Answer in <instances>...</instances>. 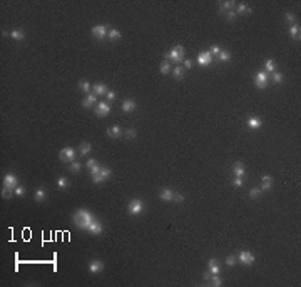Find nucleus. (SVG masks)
<instances>
[{
    "label": "nucleus",
    "mask_w": 301,
    "mask_h": 287,
    "mask_svg": "<svg viewBox=\"0 0 301 287\" xmlns=\"http://www.w3.org/2000/svg\"><path fill=\"white\" fill-rule=\"evenodd\" d=\"M107 134L110 137H119L120 134H122V129H120L119 125H114V127H110V129L107 130Z\"/></svg>",
    "instance_id": "22"
},
{
    "label": "nucleus",
    "mask_w": 301,
    "mask_h": 287,
    "mask_svg": "<svg viewBox=\"0 0 301 287\" xmlns=\"http://www.w3.org/2000/svg\"><path fill=\"white\" fill-rule=\"evenodd\" d=\"M14 194L17 195V197H22V195L25 194V189H24V187H20V185H17V187L14 189Z\"/></svg>",
    "instance_id": "38"
},
{
    "label": "nucleus",
    "mask_w": 301,
    "mask_h": 287,
    "mask_svg": "<svg viewBox=\"0 0 301 287\" xmlns=\"http://www.w3.org/2000/svg\"><path fill=\"white\" fill-rule=\"evenodd\" d=\"M125 137H127V139H134V137H136V130L134 129H127V130H125Z\"/></svg>",
    "instance_id": "41"
},
{
    "label": "nucleus",
    "mask_w": 301,
    "mask_h": 287,
    "mask_svg": "<svg viewBox=\"0 0 301 287\" xmlns=\"http://www.w3.org/2000/svg\"><path fill=\"white\" fill-rule=\"evenodd\" d=\"M79 87H81L82 90H84V92H91V84H89L87 80H81V82H79Z\"/></svg>",
    "instance_id": "32"
},
{
    "label": "nucleus",
    "mask_w": 301,
    "mask_h": 287,
    "mask_svg": "<svg viewBox=\"0 0 301 287\" xmlns=\"http://www.w3.org/2000/svg\"><path fill=\"white\" fill-rule=\"evenodd\" d=\"M249 12H251V8L248 7L246 3H239L237 5V10H236V15L237 14H249Z\"/></svg>",
    "instance_id": "29"
},
{
    "label": "nucleus",
    "mask_w": 301,
    "mask_h": 287,
    "mask_svg": "<svg viewBox=\"0 0 301 287\" xmlns=\"http://www.w3.org/2000/svg\"><path fill=\"white\" fill-rule=\"evenodd\" d=\"M226 264H228V265H234V264H236V257H234V256H229L228 259H226Z\"/></svg>",
    "instance_id": "43"
},
{
    "label": "nucleus",
    "mask_w": 301,
    "mask_h": 287,
    "mask_svg": "<svg viewBox=\"0 0 301 287\" xmlns=\"http://www.w3.org/2000/svg\"><path fill=\"white\" fill-rule=\"evenodd\" d=\"M109 112H110V105H109L107 102H99V104H97L96 114H97L99 117H105Z\"/></svg>",
    "instance_id": "9"
},
{
    "label": "nucleus",
    "mask_w": 301,
    "mask_h": 287,
    "mask_svg": "<svg viewBox=\"0 0 301 287\" xmlns=\"http://www.w3.org/2000/svg\"><path fill=\"white\" fill-rule=\"evenodd\" d=\"M211 62H213V54H211L209 50H204V52H201V54L198 55V63L199 65L206 67V65H209Z\"/></svg>",
    "instance_id": "7"
},
{
    "label": "nucleus",
    "mask_w": 301,
    "mask_h": 287,
    "mask_svg": "<svg viewBox=\"0 0 301 287\" xmlns=\"http://www.w3.org/2000/svg\"><path fill=\"white\" fill-rule=\"evenodd\" d=\"M208 267H209L208 270H209L211 274H219V272H221L219 262H218L216 259H211V260H209V262H208Z\"/></svg>",
    "instance_id": "13"
},
{
    "label": "nucleus",
    "mask_w": 301,
    "mask_h": 287,
    "mask_svg": "<svg viewBox=\"0 0 301 287\" xmlns=\"http://www.w3.org/2000/svg\"><path fill=\"white\" fill-rule=\"evenodd\" d=\"M281 80H283V75H281V73H279V72H274V73H273V82L279 84Z\"/></svg>",
    "instance_id": "40"
},
{
    "label": "nucleus",
    "mask_w": 301,
    "mask_h": 287,
    "mask_svg": "<svg viewBox=\"0 0 301 287\" xmlns=\"http://www.w3.org/2000/svg\"><path fill=\"white\" fill-rule=\"evenodd\" d=\"M94 92L97 95H104V94H107V87H105L104 84H96V85H94Z\"/></svg>",
    "instance_id": "25"
},
{
    "label": "nucleus",
    "mask_w": 301,
    "mask_h": 287,
    "mask_svg": "<svg viewBox=\"0 0 301 287\" xmlns=\"http://www.w3.org/2000/svg\"><path fill=\"white\" fill-rule=\"evenodd\" d=\"M233 184H234V187H241L242 185V177H236Z\"/></svg>",
    "instance_id": "46"
},
{
    "label": "nucleus",
    "mask_w": 301,
    "mask_h": 287,
    "mask_svg": "<svg viewBox=\"0 0 301 287\" xmlns=\"http://www.w3.org/2000/svg\"><path fill=\"white\" fill-rule=\"evenodd\" d=\"M226 19H228V20H234V19H236V12H233V10H229V12L226 14Z\"/></svg>",
    "instance_id": "44"
},
{
    "label": "nucleus",
    "mask_w": 301,
    "mask_h": 287,
    "mask_svg": "<svg viewBox=\"0 0 301 287\" xmlns=\"http://www.w3.org/2000/svg\"><path fill=\"white\" fill-rule=\"evenodd\" d=\"M107 27L105 25H96V27L92 29V35H96L97 39H104V37H107Z\"/></svg>",
    "instance_id": "10"
},
{
    "label": "nucleus",
    "mask_w": 301,
    "mask_h": 287,
    "mask_svg": "<svg viewBox=\"0 0 301 287\" xmlns=\"http://www.w3.org/2000/svg\"><path fill=\"white\" fill-rule=\"evenodd\" d=\"M211 54H216V55H219V52H221V49H219V47L218 45H213V47H211Z\"/></svg>",
    "instance_id": "45"
},
{
    "label": "nucleus",
    "mask_w": 301,
    "mask_h": 287,
    "mask_svg": "<svg viewBox=\"0 0 301 287\" xmlns=\"http://www.w3.org/2000/svg\"><path fill=\"white\" fill-rule=\"evenodd\" d=\"M265 67H266V72H274V68H276V62L273 60V58H268L265 62Z\"/></svg>",
    "instance_id": "26"
},
{
    "label": "nucleus",
    "mask_w": 301,
    "mask_h": 287,
    "mask_svg": "<svg viewBox=\"0 0 301 287\" xmlns=\"http://www.w3.org/2000/svg\"><path fill=\"white\" fill-rule=\"evenodd\" d=\"M96 100L97 99H96V95H94V94H87V97L82 100V104H84V107H91L92 104H96Z\"/></svg>",
    "instance_id": "19"
},
{
    "label": "nucleus",
    "mask_w": 301,
    "mask_h": 287,
    "mask_svg": "<svg viewBox=\"0 0 301 287\" xmlns=\"http://www.w3.org/2000/svg\"><path fill=\"white\" fill-rule=\"evenodd\" d=\"M10 37H12L14 40H24L25 39V34H24V30H14V32H10Z\"/></svg>",
    "instance_id": "21"
},
{
    "label": "nucleus",
    "mask_w": 301,
    "mask_h": 287,
    "mask_svg": "<svg viewBox=\"0 0 301 287\" xmlns=\"http://www.w3.org/2000/svg\"><path fill=\"white\" fill-rule=\"evenodd\" d=\"M219 58H221L223 62H226V60H229V58H231V55H229V52L221 50V52H219Z\"/></svg>",
    "instance_id": "39"
},
{
    "label": "nucleus",
    "mask_w": 301,
    "mask_h": 287,
    "mask_svg": "<svg viewBox=\"0 0 301 287\" xmlns=\"http://www.w3.org/2000/svg\"><path fill=\"white\" fill-rule=\"evenodd\" d=\"M107 37H109L110 40H117L119 37H120V32H119V30H115V29H114V30H109Z\"/></svg>",
    "instance_id": "33"
},
{
    "label": "nucleus",
    "mask_w": 301,
    "mask_h": 287,
    "mask_svg": "<svg viewBox=\"0 0 301 287\" xmlns=\"http://www.w3.org/2000/svg\"><path fill=\"white\" fill-rule=\"evenodd\" d=\"M81 167H82V164H81V162H77V160H74V162L70 164V171H72V172H75V174L81 171Z\"/></svg>",
    "instance_id": "36"
},
{
    "label": "nucleus",
    "mask_w": 301,
    "mask_h": 287,
    "mask_svg": "<svg viewBox=\"0 0 301 287\" xmlns=\"http://www.w3.org/2000/svg\"><path fill=\"white\" fill-rule=\"evenodd\" d=\"M268 80H269L268 72H258L254 75V84H256L258 89H265L268 85Z\"/></svg>",
    "instance_id": "5"
},
{
    "label": "nucleus",
    "mask_w": 301,
    "mask_h": 287,
    "mask_svg": "<svg viewBox=\"0 0 301 287\" xmlns=\"http://www.w3.org/2000/svg\"><path fill=\"white\" fill-rule=\"evenodd\" d=\"M67 185H69V182H67L65 177H59V179H57V187H59V189H65Z\"/></svg>",
    "instance_id": "34"
},
{
    "label": "nucleus",
    "mask_w": 301,
    "mask_h": 287,
    "mask_svg": "<svg viewBox=\"0 0 301 287\" xmlns=\"http://www.w3.org/2000/svg\"><path fill=\"white\" fill-rule=\"evenodd\" d=\"M209 280H211V285H214V287H219V285H223V280H221L219 274H211Z\"/></svg>",
    "instance_id": "20"
},
{
    "label": "nucleus",
    "mask_w": 301,
    "mask_h": 287,
    "mask_svg": "<svg viewBox=\"0 0 301 287\" xmlns=\"http://www.w3.org/2000/svg\"><path fill=\"white\" fill-rule=\"evenodd\" d=\"M192 65L194 63H192L191 58H186V60H184V68H192Z\"/></svg>",
    "instance_id": "42"
},
{
    "label": "nucleus",
    "mask_w": 301,
    "mask_h": 287,
    "mask_svg": "<svg viewBox=\"0 0 301 287\" xmlns=\"http://www.w3.org/2000/svg\"><path fill=\"white\" fill-rule=\"evenodd\" d=\"M96 165H97V162L94 160V159H89V160H87V167H89V169H92V167H96Z\"/></svg>",
    "instance_id": "49"
},
{
    "label": "nucleus",
    "mask_w": 301,
    "mask_h": 287,
    "mask_svg": "<svg viewBox=\"0 0 301 287\" xmlns=\"http://www.w3.org/2000/svg\"><path fill=\"white\" fill-rule=\"evenodd\" d=\"M104 269V264L100 262V260H92L91 264H89V270H91V272H100V270Z\"/></svg>",
    "instance_id": "15"
},
{
    "label": "nucleus",
    "mask_w": 301,
    "mask_h": 287,
    "mask_svg": "<svg viewBox=\"0 0 301 287\" xmlns=\"http://www.w3.org/2000/svg\"><path fill=\"white\" fill-rule=\"evenodd\" d=\"M87 232H91V234H94V236H99L100 232H102V224L100 222H97V220H94V222H91V225H89V229H87Z\"/></svg>",
    "instance_id": "12"
},
{
    "label": "nucleus",
    "mask_w": 301,
    "mask_h": 287,
    "mask_svg": "<svg viewBox=\"0 0 301 287\" xmlns=\"http://www.w3.org/2000/svg\"><path fill=\"white\" fill-rule=\"evenodd\" d=\"M105 95H107V99L110 100V102H112V100L115 99V94L112 92V90H110V92H107V94H105Z\"/></svg>",
    "instance_id": "51"
},
{
    "label": "nucleus",
    "mask_w": 301,
    "mask_h": 287,
    "mask_svg": "<svg viewBox=\"0 0 301 287\" xmlns=\"http://www.w3.org/2000/svg\"><path fill=\"white\" fill-rule=\"evenodd\" d=\"M110 174H112V172H110V169H105V167H102V169H100V172H99V174L92 175V179H94V182H96V184H100V182H104V180L107 179Z\"/></svg>",
    "instance_id": "8"
},
{
    "label": "nucleus",
    "mask_w": 301,
    "mask_h": 287,
    "mask_svg": "<svg viewBox=\"0 0 301 287\" xmlns=\"http://www.w3.org/2000/svg\"><path fill=\"white\" fill-rule=\"evenodd\" d=\"M261 124H263V122H261V119H259V117H249V119H248V127H249V129H259V127H261Z\"/></svg>",
    "instance_id": "14"
},
{
    "label": "nucleus",
    "mask_w": 301,
    "mask_h": 287,
    "mask_svg": "<svg viewBox=\"0 0 301 287\" xmlns=\"http://www.w3.org/2000/svg\"><path fill=\"white\" fill-rule=\"evenodd\" d=\"M237 260L244 265H251V264H254V256H253L249 251H242V252H239V256H237Z\"/></svg>",
    "instance_id": "6"
},
{
    "label": "nucleus",
    "mask_w": 301,
    "mask_h": 287,
    "mask_svg": "<svg viewBox=\"0 0 301 287\" xmlns=\"http://www.w3.org/2000/svg\"><path fill=\"white\" fill-rule=\"evenodd\" d=\"M174 200H176V202H182V200H184V195H181V194H174Z\"/></svg>",
    "instance_id": "50"
},
{
    "label": "nucleus",
    "mask_w": 301,
    "mask_h": 287,
    "mask_svg": "<svg viewBox=\"0 0 301 287\" xmlns=\"http://www.w3.org/2000/svg\"><path fill=\"white\" fill-rule=\"evenodd\" d=\"M100 169H102V167H100V165H99V164H97V165H96V167H92V169H91V174H92V175H96V174H99V172H100Z\"/></svg>",
    "instance_id": "48"
},
{
    "label": "nucleus",
    "mask_w": 301,
    "mask_h": 287,
    "mask_svg": "<svg viewBox=\"0 0 301 287\" xmlns=\"http://www.w3.org/2000/svg\"><path fill=\"white\" fill-rule=\"evenodd\" d=\"M127 210H129L131 215H139V214H142V210H144V204H142V200L134 199V200L129 202Z\"/></svg>",
    "instance_id": "3"
},
{
    "label": "nucleus",
    "mask_w": 301,
    "mask_h": 287,
    "mask_svg": "<svg viewBox=\"0 0 301 287\" xmlns=\"http://www.w3.org/2000/svg\"><path fill=\"white\" fill-rule=\"evenodd\" d=\"M286 20H288V22H291V24H294V15L293 14H286Z\"/></svg>",
    "instance_id": "52"
},
{
    "label": "nucleus",
    "mask_w": 301,
    "mask_h": 287,
    "mask_svg": "<svg viewBox=\"0 0 301 287\" xmlns=\"http://www.w3.org/2000/svg\"><path fill=\"white\" fill-rule=\"evenodd\" d=\"M159 197H161L162 200H166V202H167V200H174V192H172L171 189H164V190L161 192Z\"/></svg>",
    "instance_id": "18"
},
{
    "label": "nucleus",
    "mask_w": 301,
    "mask_h": 287,
    "mask_svg": "<svg viewBox=\"0 0 301 287\" xmlns=\"http://www.w3.org/2000/svg\"><path fill=\"white\" fill-rule=\"evenodd\" d=\"M263 184H273V177L271 175H265L263 177Z\"/></svg>",
    "instance_id": "47"
},
{
    "label": "nucleus",
    "mask_w": 301,
    "mask_h": 287,
    "mask_svg": "<svg viewBox=\"0 0 301 287\" xmlns=\"http://www.w3.org/2000/svg\"><path fill=\"white\" fill-rule=\"evenodd\" d=\"M167 60H172L174 63H179V62H182V58H184V47L182 45H177V47H172L171 50L167 52V54L164 55Z\"/></svg>",
    "instance_id": "2"
},
{
    "label": "nucleus",
    "mask_w": 301,
    "mask_h": 287,
    "mask_svg": "<svg viewBox=\"0 0 301 287\" xmlns=\"http://www.w3.org/2000/svg\"><path fill=\"white\" fill-rule=\"evenodd\" d=\"M289 35L293 37L294 40H299V25H291V29H289Z\"/></svg>",
    "instance_id": "24"
},
{
    "label": "nucleus",
    "mask_w": 301,
    "mask_h": 287,
    "mask_svg": "<svg viewBox=\"0 0 301 287\" xmlns=\"http://www.w3.org/2000/svg\"><path fill=\"white\" fill-rule=\"evenodd\" d=\"M12 192H14V189H12V187H7V185H3V189H2V197H3V199H10Z\"/></svg>",
    "instance_id": "31"
},
{
    "label": "nucleus",
    "mask_w": 301,
    "mask_h": 287,
    "mask_svg": "<svg viewBox=\"0 0 301 287\" xmlns=\"http://www.w3.org/2000/svg\"><path fill=\"white\" fill-rule=\"evenodd\" d=\"M94 220H96L94 215L86 209H79V210L74 212V222H75V225L79 227V229H82V230H87L89 225H91V222H94Z\"/></svg>",
    "instance_id": "1"
},
{
    "label": "nucleus",
    "mask_w": 301,
    "mask_h": 287,
    "mask_svg": "<svg viewBox=\"0 0 301 287\" xmlns=\"http://www.w3.org/2000/svg\"><path fill=\"white\" fill-rule=\"evenodd\" d=\"M233 7H234V2H233V0H231V2H221V3H219V12L223 14L226 8H233Z\"/></svg>",
    "instance_id": "30"
},
{
    "label": "nucleus",
    "mask_w": 301,
    "mask_h": 287,
    "mask_svg": "<svg viewBox=\"0 0 301 287\" xmlns=\"http://www.w3.org/2000/svg\"><path fill=\"white\" fill-rule=\"evenodd\" d=\"M159 70H161V73H164V75H166V73L171 72V65H169L167 62H162L161 67H159Z\"/></svg>",
    "instance_id": "35"
},
{
    "label": "nucleus",
    "mask_w": 301,
    "mask_h": 287,
    "mask_svg": "<svg viewBox=\"0 0 301 287\" xmlns=\"http://www.w3.org/2000/svg\"><path fill=\"white\" fill-rule=\"evenodd\" d=\"M91 144H89V142H84V144H81V149H79V150H81V154H82V155H87V154L89 152H91Z\"/></svg>",
    "instance_id": "28"
},
{
    "label": "nucleus",
    "mask_w": 301,
    "mask_h": 287,
    "mask_svg": "<svg viewBox=\"0 0 301 287\" xmlns=\"http://www.w3.org/2000/svg\"><path fill=\"white\" fill-rule=\"evenodd\" d=\"M184 70H186L184 67L176 65V67H174V70H172V73H174V77H176L177 80H179V79H182V77H184Z\"/></svg>",
    "instance_id": "23"
},
{
    "label": "nucleus",
    "mask_w": 301,
    "mask_h": 287,
    "mask_svg": "<svg viewBox=\"0 0 301 287\" xmlns=\"http://www.w3.org/2000/svg\"><path fill=\"white\" fill-rule=\"evenodd\" d=\"M261 195V189H251L249 190V197L251 199H258Z\"/></svg>",
    "instance_id": "37"
},
{
    "label": "nucleus",
    "mask_w": 301,
    "mask_h": 287,
    "mask_svg": "<svg viewBox=\"0 0 301 287\" xmlns=\"http://www.w3.org/2000/svg\"><path fill=\"white\" fill-rule=\"evenodd\" d=\"M3 184L7 185V187H12V189H15V187H17V185H19V179L15 177L14 174H7V175H5V177H3Z\"/></svg>",
    "instance_id": "11"
},
{
    "label": "nucleus",
    "mask_w": 301,
    "mask_h": 287,
    "mask_svg": "<svg viewBox=\"0 0 301 287\" xmlns=\"http://www.w3.org/2000/svg\"><path fill=\"white\" fill-rule=\"evenodd\" d=\"M136 102H134V100L132 99H127V100H124V102H122V110H124V112H132V110L136 109Z\"/></svg>",
    "instance_id": "16"
},
{
    "label": "nucleus",
    "mask_w": 301,
    "mask_h": 287,
    "mask_svg": "<svg viewBox=\"0 0 301 287\" xmlns=\"http://www.w3.org/2000/svg\"><path fill=\"white\" fill-rule=\"evenodd\" d=\"M34 197H35V200H37V202H42V200H45V190H44V189H37V190H35V195H34Z\"/></svg>",
    "instance_id": "27"
},
{
    "label": "nucleus",
    "mask_w": 301,
    "mask_h": 287,
    "mask_svg": "<svg viewBox=\"0 0 301 287\" xmlns=\"http://www.w3.org/2000/svg\"><path fill=\"white\" fill-rule=\"evenodd\" d=\"M233 172H234L236 177H244V174H246L244 165H242L241 162H236V164H234V167H233Z\"/></svg>",
    "instance_id": "17"
},
{
    "label": "nucleus",
    "mask_w": 301,
    "mask_h": 287,
    "mask_svg": "<svg viewBox=\"0 0 301 287\" xmlns=\"http://www.w3.org/2000/svg\"><path fill=\"white\" fill-rule=\"evenodd\" d=\"M60 160H62V162H69V164H72L74 160H75V150H74L72 147H65V149H62V150H60Z\"/></svg>",
    "instance_id": "4"
}]
</instances>
